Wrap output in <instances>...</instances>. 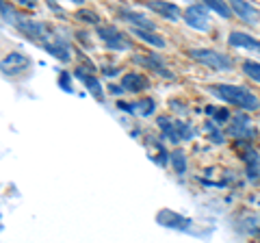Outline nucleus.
Here are the masks:
<instances>
[{"label": "nucleus", "mask_w": 260, "mask_h": 243, "mask_svg": "<svg viewBox=\"0 0 260 243\" xmlns=\"http://www.w3.org/2000/svg\"><path fill=\"white\" fill-rule=\"evenodd\" d=\"M15 28L26 35L30 42L39 44L46 52H50L54 59H59L63 63H68L72 59V48L68 44V39H65L59 31H54L50 24L28 20V18H20L18 22H15Z\"/></svg>", "instance_id": "nucleus-1"}, {"label": "nucleus", "mask_w": 260, "mask_h": 243, "mask_svg": "<svg viewBox=\"0 0 260 243\" xmlns=\"http://www.w3.org/2000/svg\"><path fill=\"white\" fill-rule=\"evenodd\" d=\"M210 94H215L217 98H221L228 104H234L243 111H258L260 109V98L256 94H251L247 87L243 85H225V83H217L208 87Z\"/></svg>", "instance_id": "nucleus-2"}, {"label": "nucleus", "mask_w": 260, "mask_h": 243, "mask_svg": "<svg viewBox=\"0 0 260 243\" xmlns=\"http://www.w3.org/2000/svg\"><path fill=\"white\" fill-rule=\"evenodd\" d=\"M156 124L160 128V133L162 137H165L167 141H172V143H180V141H189L195 137V128L189 124V122H182V119H178L174 122L172 117H167V115H160L156 119Z\"/></svg>", "instance_id": "nucleus-3"}, {"label": "nucleus", "mask_w": 260, "mask_h": 243, "mask_svg": "<svg viewBox=\"0 0 260 243\" xmlns=\"http://www.w3.org/2000/svg\"><path fill=\"white\" fill-rule=\"evenodd\" d=\"M189 56L215 72H228L234 66L228 54L219 52V50H210V48H189Z\"/></svg>", "instance_id": "nucleus-4"}, {"label": "nucleus", "mask_w": 260, "mask_h": 243, "mask_svg": "<svg viewBox=\"0 0 260 243\" xmlns=\"http://www.w3.org/2000/svg\"><path fill=\"white\" fill-rule=\"evenodd\" d=\"M98 37L102 39V44L109 48V50H128L130 42L128 37L121 33L119 28H115L113 24H102L98 26Z\"/></svg>", "instance_id": "nucleus-5"}, {"label": "nucleus", "mask_w": 260, "mask_h": 243, "mask_svg": "<svg viewBox=\"0 0 260 243\" xmlns=\"http://www.w3.org/2000/svg\"><path fill=\"white\" fill-rule=\"evenodd\" d=\"M184 24L186 26H191L195 31H208L210 28V11L206 5H189L184 9Z\"/></svg>", "instance_id": "nucleus-6"}, {"label": "nucleus", "mask_w": 260, "mask_h": 243, "mask_svg": "<svg viewBox=\"0 0 260 243\" xmlns=\"http://www.w3.org/2000/svg\"><path fill=\"white\" fill-rule=\"evenodd\" d=\"M228 135L234 137L237 141H247L256 137V128L251 126V119L247 117V113H237L232 117V124L228 126Z\"/></svg>", "instance_id": "nucleus-7"}, {"label": "nucleus", "mask_w": 260, "mask_h": 243, "mask_svg": "<svg viewBox=\"0 0 260 243\" xmlns=\"http://www.w3.org/2000/svg\"><path fill=\"white\" fill-rule=\"evenodd\" d=\"M156 222L160 226H165V228H172V230H189L191 226H193V222L189 220V217L176 213V210H169V208L158 210Z\"/></svg>", "instance_id": "nucleus-8"}, {"label": "nucleus", "mask_w": 260, "mask_h": 243, "mask_svg": "<svg viewBox=\"0 0 260 243\" xmlns=\"http://www.w3.org/2000/svg\"><path fill=\"white\" fill-rule=\"evenodd\" d=\"M30 68V59L26 54L20 52H9L3 59V74L5 76H18L22 72H26Z\"/></svg>", "instance_id": "nucleus-9"}, {"label": "nucleus", "mask_w": 260, "mask_h": 243, "mask_svg": "<svg viewBox=\"0 0 260 243\" xmlns=\"http://www.w3.org/2000/svg\"><path fill=\"white\" fill-rule=\"evenodd\" d=\"M117 107L121 111L130 113V115H139V117H148L156 111V102L152 98H143V100H137V102H117Z\"/></svg>", "instance_id": "nucleus-10"}, {"label": "nucleus", "mask_w": 260, "mask_h": 243, "mask_svg": "<svg viewBox=\"0 0 260 243\" xmlns=\"http://www.w3.org/2000/svg\"><path fill=\"white\" fill-rule=\"evenodd\" d=\"M230 9H232V13L237 15L239 20L247 22V24H258V20H260L258 9L251 3H245V0H232Z\"/></svg>", "instance_id": "nucleus-11"}, {"label": "nucleus", "mask_w": 260, "mask_h": 243, "mask_svg": "<svg viewBox=\"0 0 260 243\" xmlns=\"http://www.w3.org/2000/svg\"><path fill=\"white\" fill-rule=\"evenodd\" d=\"M135 61H137V63H141L143 68H148V70H152V72H156V74L162 76V78H174V74L169 72V68L165 66V61H162V56H160V54L135 56Z\"/></svg>", "instance_id": "nucleus-12"}, {"label": "nucleus", "mask_w": 260, "mask_h": 243, "mask_svg": "<svg viewBox=\"0 0 260 243\" xmlns=\"http://www.w3.org/2000/svg\"><path fill=\"white\" fill-rule=\"evenodd\" d=\"M145 7L152 11H156L158 15H162L165 20H172V22H178L182 18V11H180V7L174 5V3H160V0H150V3H145Z\"/></svg>", "instance_id": "nucleus-13"}, {"label": "nucleus", "mask_w": 260, "mask_h": 243, "mask_svg": "<svg viewBox=\"0 0 260 243\" xmlns=\"http://www.w3.org/2000/svg\"><path fill=\"white\" fill-rule=\"evenodd\" d=\"M121 20H126L128 24H133V28H143V31H154V22L148 20L143 13L135 11V9H128V7H121L117 11Z\"/></svg>", "instance_id": "nucleus-14"}, {"label": "nucleus", "mask_w": 260, "mask_h": 243, "mask_svg": "<svg viewBox=\"0 0 260 243\" xmlns=\"http://www.w3.org/2000/svg\"><path fill=\"white\" fill-rule=\"evenodd\" d=\"M121 87L124 92H130V94H141L145 89L150 87V80L145 78L139 72H128V74L121 76Z\"/></svg>", "instance_id": "nucleus-15"}, {"label": "nucleus", "mask_w": 260, "mask_h": 243, "mask_svg": "<svg viewBox=\"0 0 260 243\" xmlns=\"http://www.w3.org/2000/svg\"><path fill=\"white\" fill-rule=\"evenodd\" d=\"M243 161H245L247 165V178L249 180H258L260 178V157L258 152L251 148V145H243Z\"/></svg>", "instance_id": "nucleus-16"}, {"label": "nucleus", "mask_w": 260, "mask_h": 243, "mask_svg": "<svg viewBox=\"0 0 260 243\" xmlns=\"http://www.w3.org/2000/svg\"><path fill=\"white\" fill-rule=\"evenodd\" d=\"M228 44H230L232 48H247V50L260 52V39L251 37L247 33H241V31H232L230 37H228Z\"/></svg>", "instance_id": "nucleus-17"}, {"label": "nucleus", "mask_w": 260, "mask_h": 243, "mask_svg": "<svg viewBox=\"0 0 260 243\" xmlns=\"http://www.w3.org/2000/svg\"><path fill=\"white\" fill-rule=\"evenodd\" d=\"M74 76L83 83L87 89H89V94L93 96V98H98V100H102L104 98V92H102V87H100V80L95 78V74H89L87 70H83V68H78L76 72H74Z\"/></svg>", "instance_id": "nucleus-18"}, {"label": "nucleus", "mask_w": 260, "mask_h": 243, "mask_svg": "<svg viewBox=\"0 0 260 243\" xmlns=\"http://www.w3.org/2000/svg\"><path fill=\"white\" fill-rule=\"evenodd\" d=\"M133 33L141 39V42H148L152 46H156V48H162L165 46V39H162L160 35H156L154 31H143V28H133Z\"/></svg>", "instance_id": "nucleus-19"}, {"label": "nucleus", "mask_w": 260, "mask_h": 243, "mask_svg": "<svg viewBox=\"0 0 260 243\" xmlns=\"http://www.w3.org/2000/svg\"><path fill=\"white\" fill-rule=\"evenodd\" d=\"M208 7V11H215L217 15H221L223 20H228L232 15V9H230V5L228 3H221V0H206L204 3Z\"/></svg>", "instance_id": "nucleus-20"}, {"label": "nucleus", "mask_w": 260, "mask_h": 243, "mask_svg": "<svg viewBox=\"0 0 260 243\" xmlns=\"http://www.w3.org/2000/svg\"><path fill=\"white\" fill-rule=\"evenodd\" d=\"M169 161H172V165L176 169V174H184L186 172V157H184V152L182 150H174L172 152V157H169Z\"/></svg>", "instance_id": "nucleus-21"}, {"label": "nucleus", "mask_w": 260, "mask_h": 243, "mask_svg": "<svg viewBox=\"0 0 260 243\" xmlns=\"http://www.w3.org/2000/svg\"><path fill=\"white\" fill-rule=\"evenodd\" d=\"M243 72H245L251 80L260 83V63L258 61H243Z\"/></svg>", "instance_id": "nucleus-22"}, {"label": "nucleus", "mask_w": 260, "mask_h": 243, "mask_svg": "<svg viewBox=\"0 0 260 243\" xmlns=\"http://www.w3.org/2000/svg\"><path fill=\"white\" fill-rule=\"evenodd\" d=\"M152 145H154V148H156V155H154V163H156V165H165L172 155H167L165 145H162V143H158L156 139H152Z\"/></svg>", "instance_id": "nucleus-23"}, {"label": "nucleus", "mask_w": 260, "mask_h": 243, "mask_svg": "<svg viewBox=\"0 0 260 243\" xmlns=\"http://www.w3.org/2000/svg\"><path fill=\"white\" fill-rule=\"evenodd\" d=\"M0 11H3V20H5L7 24H13V26H15V22L20 20V15L15 13V11H13V7H9L7 3L0 5Z\"/></svg>", "instance_id": "nucleus-24"}, {"label": "nucleus", "mask_w": 260, "mask_h": 243, "mask_svg": "<svg viewBox=\"0 0 260 243\" xmlns=\"http://www.w3.org/2000/svg\"><path fill=\"white\" fill-rule=\"evenodd\" d=\"M206 133L210 135V141H213V143H223V141H225L223 133H221V131H219V128H217V124H215V122H213V124H206Z\"/></svg>", "instance_id": "nucleus-25"}, {"label": "nucleus", "mask_w": 260, "mask_h": 243, "mask_svg": "<svg viewBox=\"0 0 260 243\" xmlns=\"http://www.w3.org/2000/svg\"><path fill=\"white\" fill-rule=\"evenodd\" d=\"M76 18H78V20H83V22H87V24H98V22H100L98 13L91 11V9H80V11L76 13Z\"/></svg>", "instance_id": "nucleus-26"}, {"label": "nucleus", "mask_w": 260, "mask_h": 243, "mask_svg": "<svg viewBox=\"0 0 260 243\" xmlns=\"http://www.w3.org/2000/svg\"><path fill=\"white\" fill-rule=\"evenodd\" d=\"M206 113H208V115H213L215 117V124H223V122L228 119V117H230V113H228L225 109H215V107H208L206 109Z\"/></svg>", "instance_id": "nucleus-27"}, {"label": "nucleus", "mask_w": 260, "mask_h": 243, "mask_svg": "<svg viewBox=\"0 0 260 243\" xmlns=\"http://www.w3.org/2000/svg\"><path fill=\"white\" fill-rule=\"evenodd\" d=\"M59 85H61L63 92H68V94L74 92V87H72V76H70V72H61V74H59Z\"/></svg>", "instance_id": "nucleus-28"}, {"label": "nucleus", "mask_w": 260, "mask_h": 243, "mask_svg": "<svg viewBox=\"0 0 260 243\" xmlns=\"http://www.w3.org/2000/svg\"><path fill=\"white\" fill-rule=\"evenodd\" d=\"M109 92L115 94V96H121V94H124V87H121V85H109Z\"/></svg>", "instance_id": "nucleus-29"}, {"label": "nucleus", "mask_w": 260, "mask_h": 243, "mask_svg": "<svg viewBox=\"0 0 260 243\" xmlns=\"http://www.w3.org/2000/svg\"><path fill=\"white\" fill-rule=\"evenodd\" d=\"M104 74H107V76H115V74H117V68H109V66H104Z\"/></svg>", "instance_id": "nucleus-30"}, {"label": "nucleus", "mask_w": 260, "mask_h": 243, "mask_svg": "<svg viewBox=\"0 0 260 243\" xmlns=\"http://www.w3.org/2000/svg\"><path fill=\"white\" fill-rule=\"evenodd\" d=\"M172 107H174L176 111H182V113L186 111V109H184V104H180V102H178V100H172Z\"/></svg>", "instance_id": "nucleus-31"}]
</instances>
